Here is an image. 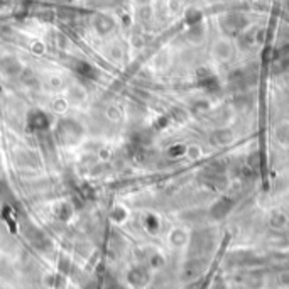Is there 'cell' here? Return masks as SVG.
<instances>
[{
	"label": "cell",
	"mask_w": 289,
	"mask_h": 289,
	"mask_svg": "<svg viewBox=\"0 0 289 289\" xmlns=\"http://www.w3.org/2000/svg\"><path fill=\"white\" fill-rule=\"evenodd\" d=\"M27 123L33 131H43V129L49 125V118L43 112H34L30 113V117L27 118Z\"/></svg>",
	"instance_id": "cell-1"
}]
</instances>
